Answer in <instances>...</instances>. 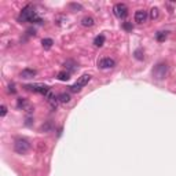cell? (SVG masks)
Instances as JSON below:
<instances>
[{"instance_id": "obj_1", "label": "cell", "mask_w": 176, "mask_h": 176, "mask_svg": "<svg viewBox=\"0 0 176 176\" xmlns=\"http://www.w3.org/2000/svg\"><path fill=\"white\" fill-rule=\"evenodd\" d=\"M19 21L23 22H32V23H43V19L36 14L34 8L32 6H26L25 8H22L21 14H19Z\"/></svg>"}, {"instance_id": "obj_2", "label": "cell", "mask_w": 176, "mask_h": 176, "mask_svg": "<svg viewBox=\"0 0 176 176\" xmlns=\"http://www.w3.org/2000/svg\"><path fill=\"white\" fill-rule=\"evenodd\" d=\"M29 149H30V143H29V140L23 139V138H18L15 140V143H14V150L18 154H25Z\"/></svg>"}, {"instance_id": "obj_3", "label": "cell", "mask_w": 176, "mask_h": 176, "mask_svg": "<svg viewBox=\"0 0 176 176\" xmlns=\"http://www.w3.org/2000/svg\"><path fill=\"white\" fill-rule=\"evenodd\" d=\"M90 80H91V76H90V74H84V76H81V77L78 78V80L76 81V83L73 84L72 87H70V91H72V92H80L81 88L86 87L87 84L90 83Z\"/></svg>"}, {"instance_id": "obj_4", "label": "cell", "mask_w": 176, "mask_h": 176, "mask_svg": "<svg viewBox=\"0 0 176 176\" xmlns=\"http://www.w3.org/2000/svg\"><path fill=\"white\" fill-rule=\"evenodd\" d=\"M25 88L28 91H32V92H39L44 96H47L50 92H51L50 88L47 86H43V84H28V86H25Z\"/></svg>"}, {"instance_id": "obj_5", "label": "cell", "mask_w": 176, "mask_h": 176, "mask_svg": "<svg viewBox=\"0 0 176 176\" xmlns=\"http://www.w3.org/2000/svg\"><path fill=\"white\" fill-rule=\"evenodd\" d=\"M166 73H168V66H166V63H158L153 69V76L157 80H162L166 76Z\"/></svg>"}, {"instance_id": "obj_6", "label": "cell", "mask_w": 176, "mask_h": 176, "mask_svg": "<svg viewBox=\"0 0 176 176\" xmlns=\"http://www.w3.org/2000/svg\"><path fill=\"white\" fill-rule=\"evenodd\" d=\"M113 11H114V15L117 18H125L128 15V7L124 4V3H117L116 6L113 7Z\"/></svg>"}, {"instance_id": "obj_7", "label": "cell", "mask_w": 176, "mask_h": 176, "mask_svg": "<svg viewBox=\"0 0 176 176\" xmlns=\"http://www.w3.org/2000/svg\"><path fill=\"white\" fill-rule=\"evenodd\" d=\"M98 65L101 69H110V67L116 66V61L111 59V58H102V59L99 61Z\"/></svg>"}, {"instance_id": "obj_8", "label": "cell", "mask_w": 176, "mask_h": 176, "mask_svg": "<svg viewBox=\"0 0 176 176\" xmlns=\"http://www.w3.org/2000/svg\"><path fill=\"white\" fill-rule=\"evenodd\" d=\"M146 19H147V11L138 10L136 13H135V22L143 23V22H146Z\"/></svg>"}, {"instance_id": "obj_9", "label": "cell", "mask_w": 176, "mask_h": 176, "mask_svg": "<svg viewBox=\"0 0 176 176\" xmlns=\"http://www.w3.org/2000/svg\"><path fill=\"white\" fill-rule=\"evenodd\" d=\"M36 73L37 72L34 69H23L19 76H21L22 78H25V80H29V78H33L34 76H36Z\"/></svg>"}, {"instance_id": "obj_10", "label": "cell", "mask_w": 176, "mask_h": 176, "mask_svg": "<svg viewBox=\"0 0 176 176\" xmlns=\"http://www.w3.org/2000/svg\"><path fill=\"white\" fill-rule=\"evenodd\" d=\"M81 25L86 26V28H91V26L95 25V19H94L92 17H84V18L81 19Z\"/></svg>"}, {"instance_id": "obj_11", "label": "cell", "mask_w": 176, "mask_h": 176, "mask_svg": "<svg viewBox=\"0 0 176 176\" xmlns=\"http://www.w3.org/2000/svg\"><path fill=\"white\" fill-rule=\"evenodd\" d=\"M105 44V36L103 34H99V36H96L95 39H94V46L95 47H102Z\"/></svg>"}, {"instance_id": "obj_12", "label": "cell", "mask_w": 176, "mask_h": 176, "mask_svg": "<svg viewBox=\"0 0 176 176\" xmlns=\"http://www.w3.org/2000/svg\"><path fill=\"white\" fill-rule=\"evenodd\" d=\"M65 66L69 69V73H72V72H74L76 69H77V63L74 62V61H66L65 62Z\"/></svg>"}, {"instance_id": "obj_13", "label": "cell", "mask_w": 176, "mask_h": 176, "mask_svg": "<svg viewBox=\"0 0 176 176\" xmlns=\"http://www.w3.org/2000/svg\"><path fill=\"white\" fill-rule=\"evenodd\" d=\"M57 77H58V80H61V81H67L70 78V73L69 72H59Z\"/></svg>"}, {"instance_id": "obj_14", "label": "cell", "mask_w": 176, "mask_h": 176, "mask_svg": "<svg viewBox=\"0 0 176 176\" xmlns=\"http://www.w3.org/2000/svg\"><path fill=\"white\" fill-rule=\"evenodd\" d=\"M58 99H59V102H62V103H69L70 102V95L69 94H66V92H63V94H61L59 96H58Z\"/></svg>"}, {"instance_id": "obj_15", "label": "cell", "mask_w": 176, "mask_h": 176, "mask_svg": "<svg viewBox=\"0 0 176 176\" xmlns=\"http://www.w3.org/2000/svg\"><path fill=\"white\" fill-rule=\"evenodd\" d=\"M43 47H44V50H50L52 47V44H54V42H52V39H43Z\"/></svg>"}, {"instance_id": "obj_16", "label": "cell", "mask_w": 176, "mask_h": 176, "mask_svg": "<svg viewBox=\"0 0 176 176\" xmlns=\"http://www.w3.org/2000/svg\"><path fill=\"white\" fill-rule=\"evenodd\" d=\"M158 15H160V11H158V8L157 7H153L150 10V18L151 19H157Z\"/></svg>"}, {"instance_id": "obj_17", "label": "cell", "mask_w": 176, "mask_h": 176, "mask_svg": "<svg viewBox=\"0 0 176 176\" xmlns=\"http://www.w3.org/2000/svg\"><path fill=\"white\" fill-rule=\"evenodd\" d=\"M155 39H157V42H164L166 39V32H158L155 34Z\"/></svg>"}, {"instance_id": "obj_18", "label": "cell", "mask_w": 176, "mask_h": 176, "mask_svg": "<svg viewBox=\"0 0 176 176\" xmlns=\"http://www.w3.org/2000/svg\"><path fill=\"white\" fill-rule=\"evenodd\" d=\"M18 107H22V109L28 107V102H26V99H23V98L18 99Z\"/></svg>"}, {"instance_id": "obj_19", "label": "cell", "mask_w": 176, "mask_h": 176, "mask_svg": "<svg viewBox=\"0 0 176 176\" xmlns=\"http://www.w3.org/2000/svg\"><path fill=\"white\" fill-rule=\"evenodd\" d=\"M6 114H7V106H6V105H2V107H0V116L4 117Z\"/></svg>"}, {"instance_id": "obj_20", "label": "cell", "mask_w": 176, "mask_h": 176, "mask_svg": "<svg viewBox=\"0 0 176 176\" xmlns=\"http://www.w3.org/2000/svg\"><path fill=\"white\" fill-rule=\"evenodd\" d=\"M135 58H136V59H143L142 50H136V51H135Z\"/></svg>"}, {"instance_id": "obj_21", "label": "cell", "mask_w": 176, "mask_h": 176, "mask_svg": "<svg viewBox=\"0 0 176 176\" xmlns=\"http://www.w3.org/2000/svg\"><path fill=\"white\" fill-rule=\"evenodd\" d=\"M122 28H124L125 30H132V23L131 22H124L122 23Z\"/></svg>"}, {"instance_id": "obj_22", "label": "cell", "mask_w": 176, "mask_h": 176, "mask_svg": "<svg viewBox=\"0 0 176 176\" xmlns=\"http://www.w3.org/2000/svg\"><path fill=\"white\" fill-rule=\"evenodd\" d=\"M70 8H76V10H81V6H80V4H74V3H72V4H70Z\"/></svg>"}, {"instance_id": "obj_23", "label": "cell", "mask_w": 176, "mask_h": 176, "mask_svg": "<svg viewBox=\"0 0 176 176\" xmlns=\"http://www.w3.org/2000/svg\"><path fill=\"white\" fill-rule=\"evenodd\" d=\"M8 91H10L11 94H15V88H14V84H11V86H10V90H8Z\"/></svg>"}]
</instances>
